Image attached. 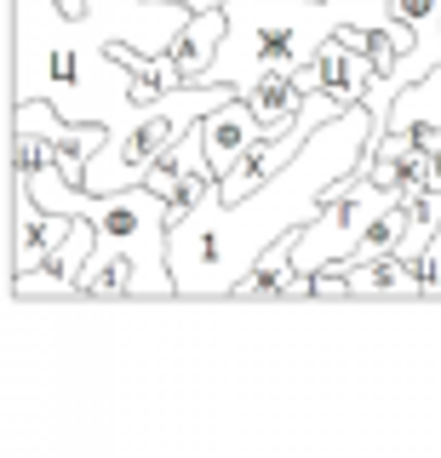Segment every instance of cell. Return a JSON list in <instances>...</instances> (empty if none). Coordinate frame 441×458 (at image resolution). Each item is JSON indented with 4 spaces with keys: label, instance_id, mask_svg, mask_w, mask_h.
I'll return each mask as SVG.
<instances>
[{
    "label": "cell",
    "instance_id": "52a82bcc",
    "mask_svg": "<svg viewBox=\"0 0 441 458\" xmlns=\"http://www.w3.org/2000/svg\"><path fill=\"white\" fill-rule=\"evenodd\" d=\"M149 190H161L166 200H173V224L183 218V212H195V207H201V200L212 195V190H218V166H212L207 161V138H201V121H195L190 126V132H183L178 143H173V149H166L161 155V161H155L149 166Z\"/></svg>",
    "mask_w": 441,
    "mask_h": 458
},
{
    "label": "cell",
    "instance_id": "ac0fdd59",
    "mask_svg": "<svg viewBox=\"0 0 441 458\" xmlns=\"http://www.w3.org/2000/svg\"><path fill=\"white\" fill-rule=\"evenodd\" d=\"M183 6H195V12H207V6H224V0H183Z\"/></svg>",
    "mask_w": 441,
    "mask_h": 458
},
{
    "label": "cell",
    "instance_id": "5bb4252c",
    "mask_svg": "<svg viewBox=\"0 0 441 458\" xmlns=\"http://www.w3.org/2000/svg\"><path fill=\"white\" fill-rule=\"evenodd\" d=\"M224 29H230V12L224 6H207V12H195V18L183 23V35L173 40V64H178L183 81H207L212 57L224 47Z\"/></svg>",
    "mask_w": 441,
    "mask_h": 458
},
{
    "label": "cell",
    "instance_id": "6da1fadb",
    "mask_svg": "<svg viewBox=\"0 0 441 458\" xmlns=\"http://www.w3.org/2000/svg\"><path fill=\"white\" fill-rule=\"evenodd\" d=\"M378 114L367 104L338 109L316 138L293 155L276 178H264L252 195L224 200L212 190L195 212H183L166 235V258H173L178 298H230L241 281L252 276V264L264 247H276L281 235H298L321 212V200L373 161L378 143Z\"/></svg>",
    "mask_w": 441,
    "mask_h": 458
},
{
    "label": "cell",
    "instance_id": "e0dca14e",
    "mask_svg": "<svg viewBox=\"0 0 441 458\" xmlns=\"http://www.w3.org/2000/svg\"><path fill=\"white\" fill-rule=\"evenodd\" d=\"M132 98L138 104H155V98H166V92H178L183 75H178V64H173V52H155V57H132Z\"/></svg>",
    "mask_w": 441,
    "mask_h": 458
},
{
    "label": "cell",
    "instance_id": "8992f818",
    "mask_svg": "<svg viewBox=\"0 0 441 458\" xmlns=\"http://www.w3.org/2000/svg\"><path fill=\"white\" fill-rule=\"evenodd\" d=\"M407 200H419V195L378 183L367 166H361V172H350V178H344L333 195L321 200V212H316V218L298 229V247H293L298 269H304V276H316V269L338 264V258H350V252L367 241V229H373V224H378L390 207H407Z\"/></svg>",
    "mask_w": 441,
    "mask_h": 458
},
{
    "label": "cell",
    "instance_id": "277c9868",
    "mask_svg": "<svg viewBox=\"0 0 441 458\" xmlns=\"http://www.w3.org/2000/svg\"><path fill=\"white\" fill-rule=\"evenodd\" d=\"M81 218L98 224V247L81 281V298H178L166 235H173V200L149 183L92 195Z\"/></svg>",
    "mask_w": 441,
    "mask_h": 458
},
{
    "label": "cell",
    "instance_id": "7a4b0ae2",
    "mask_svg": "<svg viewBox=\"0 0 441 458\" xmlns=\"http://www.w3.org/2000/svg\"><path fill=\"white\" fill-rule=\"evenodd\" d=\"M195 6L183 0H87V12H64L58 0H12L18 35V98H47L69 121L126 126L138 109L132 69L109 57L115 40L144 52H173Z\"/></svg>",
    "mask_w": 441,
    "mask_h": 458
},
{
    "label": "cell",
    "instance_id": "d6986e66",
    "mask_svg": "<svg viewBox=\"0 0 441 458\" xmlns=\"http://www.w3.org/2000/svg\"><path fill=\"white\" fill-rule=\"evenodd\" d=\"M58 6H64V12H87V0H58Z\"/></svg>",
    "mask_w": 441,
    "mask_h": 458
},
{
    "label": "cell",
    "instance_id": "9c48e42d",
    "mask_svg": "<svg viewBox=\"0 0 441 458\" xmlns=\"http://www.w3.org/2000/svg\"><path fill=\"white\" fill-rule=\"evenodd\" d=\"M316 69H321V86L344 109L367 104V92L378 86V64H373V52H367V23H344V29H338V35L321 47Z\"/></svg>",
    "mask_w": 441,
    "mask_h": 458
},
{
    "label": "cell",
    "instance_id": "30bf717a",
    "mask_svg": "<svg viewBox=\"0 0 441 458\" xmlns=\"http://www.w3.org/2000/svg\"><path fill=\"white\" fill-rule=\"evenodd\" d=\"M264 132H269V126L259 121V109H252L241 92H230L218 109H207V114H201L207 161L218 166V178H230V172H235V166H241V161H247V155L264 143Z\"/></svg>",
    "mask_w": 441,
    "mask_h": 458
},
{
    "label": "cell",
    "instance_id": "9a60e30c",
    "mask_svg": "<svg viewBox=\"0 0 441 458\" xmlns=\"http://www.w3.org/2000/svg\"><path fill=\"white\" fill-rule=\"evenodd\" d=\"M252 109H259V121L269 126V132H281V126H293L298 121V109H304V86H298V75H264L252 92H241Z\"/></svg>",
    "mask_w": 441,
    "mask_h": 458
},
{
    "label": "cell",
    "instance_id": "ba28073f",
    "mask_svg": "<svg viewBox=\"0 0 441 458\" xmlns=\"http://www.w3.org/2000/svg\"><path fill=\"white\" fill-rule=\"evenodd\" d=\"M92 247H98V224L92 218H75V229L64 235V247L52 252L47 264L30 269V276H12V298H81Z\"/></svg>",
    "mask_w": 441,
    "mask_h": 458
},
{
    "label": "cell",
    "instance_id": "7c38bea8",
    "mask_svg": "<svg viewBox=\"0 0 441 458\" xmlns=\"http://www.w3.org/2000/svg\"><path fill=\"white\" fill-rule=\"evenodd\" d=\"M350 281V298H430L424 264L407 252H384L373 264H338Z\"/></svg>",
    "mask_w": 441,
    "mask_h": 458
},
{
    "label": "cell",
    "instance_id": "5b68a950",
    "mask_svg": "<svg viewBox=\"0 0 441 458\" xmlns=\"http://www.w3.org/2000/svg\"><path fill=\"white\" fill-rule=\"evenodd\" d=\"M235 86L224 81H183L178 92L155 98V104H138L126 126H109L104 149L87 161V190L92 195H109V190H132V183L149 178V166L161 161L173 143L201 121L207 109H218Z\"/></svg>",
    "mask_w": 441,
    "mask_h": 458
},
{
    "label": "cell",
    "instance_id": "3957f363",
    "mask_svg": "<svg viewBox=\"0 0 441 458\" xmlns=\"http://www.w3.org/2000/svg\"><path fill=\"white\" fill-rule=\"evenodd\" d=\"M224 12L230 29L207 81H224L235 92H252L264 75H293L316 64L344 23L384 29L395 18L390 0H224Z\"/></svg>",
    "mask_w": 441,
    "mask_h": 458
},
{
    "label": "cell",
    "instance_id": "4fadbf2b",
    "mask_svg": "<svg viewBox=\"0 0 441 458\" xmlns=\"http://www.w3.org/2000/svg\"><path fill=\"white\" fill-rule=\"evenodd\" d=\"M298 235H281L276 247H264V258L252 264V276L235 286L230 298H316V276H304L298 269Z\"/></svg>",
    "mask_w": 441,
    "mask_h": 458
},
{
    "label": "cell",
    "instance_id": "8fae6325",
    "mask_svg": "<svg viewBox=\"0 0 441 458\" xmlns=\"http://www.w3.org/2000/svg\"><path fill=\"white\" fill-rule=\"evenodd\" d=\"M12 200H18V229H12V276H30V269H40L52 252L64 247V235L75 229V218L69 212H47L30 190H18L12 183Z\"/></svg>",
    "mask_w": 441,
    "mask_h": 458
},
{
    "label": "cell",
    "instance_id": "2e32d148",
    "mask_svg": "<svg viewBox=\"0 0 441 458\" xmlns=\"http://www.w3.org/2000/svg\"><path fill=\"white\" fill-rule=\"evenodd\" d=\"M424 121L441 126V64L430 69V75H419L412 86H402V92H395L384 132H390V126H424Z\"/></svg>",
    "mask_w": 441,
    "mask_h": 458
}]
</instances>
